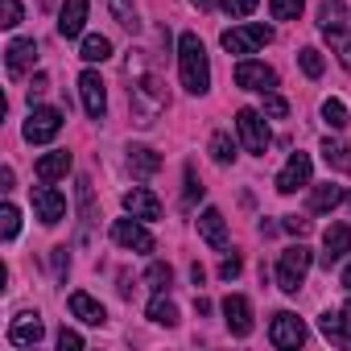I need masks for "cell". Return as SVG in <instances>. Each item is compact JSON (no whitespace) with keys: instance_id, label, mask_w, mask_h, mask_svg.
<instances>
[{"instance_id":"6da1fadb","label":"cell","mask_w":351,"mask_h":351,"mask_svg":"<svg viewBox=\"0 0 351 351\" xmlns=\"http://www.w3.org/2000/svg\"><path fill=\"white\" fill-rule=\"evenodd\" d=\"M178 71H182V87L191 95H207L211 91V62H207V50L195 34H182L178 38Z\"/></svg>"},{"instance_id":"7a4b0ae2","label":"cell","mask_w":351,"mask_h":351,"mask_svg":"<svg viewBox=\"0 0 351 351\" xmlns=\"http://www.w3.org/2000/svg\"><path fill=\"white\" fill-rule=\"evenodd\" d=\"M128 104H132V120H136L141 128H149V124H157L161 112L169 108V95H165L161 79H153V75H136L132 87H128Z\"/></svg>"},{"instance_id":"3957f363","label":"cell","mask_w":351,"mask_h":351,"mask_svg":"<svg viewBox=\"0 0 351 351\" xmlns=\"http://www.w3.org/2000/svg\"><path fill=\"white\" fill-rule=\"evenodd\" d=\"M310 265H314V256H310L306 244L285 248L281 261H277V285H281V293H298L302 281H306V273H310Z\"/></svg>"},{"instance_id":"277c9868","label":"cell","mask_w":351,"mask_h":351,"mask_svg":"<svg viewBox=\"0 0 351 351\" xmlns=\"http://www.w3.org/2000/svg\"><path fill=\"white\" fill-rule=\"evenodd\" d=\"M236 132H240V141H244V149L252 157H265L269 145H273L269 124H265V112H256V108H240L236 112Z\"/></svg>"},{"instance_id":"5b68a950","label":"cell","mask_w":351,"mask_h":351,"mask_svg":"<svg viewBox=\"0 0 351 351\" xmlns=\"http://www.w3.org/2000/svg\"><path fill=\"white\" fill-rule=\"evenodd\" d=\"M223 50L228 54H256L261 46L273 42V29L269 25H236V29H223Z\"/></svg>"},{"instance_id":"8992f818","label":"cell","mask_w":351,"mask_h":351,"mask_svg":"<svg viewBox=\"0 0 351 351\" xmlns=\"http://www.w3.org/2000/svg\"><path fill=\"white\" fill-rule=\"evenodd\" d=\"M62 132V112L58 108H34L25 120V141L29 145H46Z\"/></svg>"},{"instance_id":"52a82bcc","label":"cell","mask_w":351,"mask_h":351,"mask_svg":"<svg viewBox=\"0 0 351 351\" xmlns=\"http://www.w3.org/2000/svg\"><path fill=\"white\" fill-rule=\"evenodd\" d=\"M269 339H273V347H281V351H293V347H302V343H306V322H302L298 314L281 310V314H273Z\"/></svg>"},{"instance_id":"ba28073f","label":"cell","mask_w":351,"mask_h":351,"mask_svg":"<svg viewBox=\"0 0 351 351\" xmlns=\"http://www.w3.org/2000/svg\"><path fill=\"white\" fill-rule=\"evenodd\" d=\"M112 240L120 244V248H128V252H153V236H149V228H145V219H116L112 223Z\"/></svg>"},{"instance_id":"9c48e42d","label":"cell","mask_w":351,"mask_h":351,"mask_svg":"<svg viewBox=\"0 0 351 351\" xmlns=\"http://www.w3.org/2000/svg\"><path fill=\"white\" fill-rule=\"evenodd\" d=\"M236 87H244V91H273L277 87V71L256 62V58H244L236 66Z\"/></svg>"},{"instance_id":"30bf717a","label":"cell","mask_w":351,"mask_h":351,"mask_svg":"<svg viewBox=\"0 0 351 351\" xmlns=\"http://www.w3.org/2000/svg\"><path fill=\"white\" fill-rule=\"evenodd\" d=\"M42 335H46V322H42L38 310H21L9 322V343L13 347H34V343H42Z\"/></svg>"},{"instance_id":"8fae6325","label":"cell","mask_w":351,"mask_h":351,"mask_svg":"<svg viewBox=\"0 0 351 351\" xmlns=\"http://www.w3.org/2000/svg\"><path fill=\"white\" fill-rule=\"evenodd\" d=\"M79 95H83L87 116H91V120H104V112H108V91H104V79H99L95 71H83V75H79Z\"/></svg>"},{"instance_id":"7c38bea8","label":"cell","mask_w":351,"mask_h":351,"mask_svg":"<svg viewBox=\"0 0 351 351\" xmlns=\"http://www.w3.org/2000/svg\"><path fill=\"white\" fill-rule=\"evenodd\" d=\"M34 211H38V219L46 223V228H54V223H62V215H66V199L46 182V186H34Z\"/></svg>"},{"instance_id":"4fadbf2b","label":"cell","mask_w":351,"mask_h":351,"mask_svg":"<svg viewBox=\"0 0 351 351\" xmlns=\"http://www.w3.org/2000/svg\"><path fill=\"white\" fill-rule=\"evenodd\" d=\"M223 322H228V330H232L236 339L252 335V306H248L244 293H228V298H223Z\"/></svg>"},{"instance_id":"5bb4252c","label":"cell","mask_w":351,"mask_h":351,"mask_svg":"<svg viewBox=\"0 0 351 351\" xmlns=\"http://www.w3.org/2000/svg\"><path fill=\"white\" fill-rule=\"evenodd\" d=\"M347 25H351V13H347L343 0H322V5H318V29H322L330 42H339V38L347 34Z\"/></svg>"},{"instance_id":"9a60e30c","label":"cell","mask_w":351,"mask_h":351,"mask_svg":"<svg viewBox=\"0 0 351 351\" xmlns=\"http://www.w3.org/2000/svg\"><path fill=\"white\" fill-rule=\"evenodd\" d=\"M310 157L306 153H293L289 161H285V169L277 173V191L281 195H293V191H302V186H310Z\"/></svg>"},{"instance_id":"2e32d148","label":"cell","mask_w":351,"mask_h":351,"mask_svg":"<svg viewBox=\"0 0 351 351\" xmlns=\"http://www.w3.org/2000/svg\"><path fill=\"white\" fill-rule=\"evenodd\" d=\"M34 62H38V42H34V38H17V42H9V50H5V66H9L13 79H21Z\"/></svg>"},{"instance_id":"e0dca14e","label":"cell","mask_w":351,"mask_h":351,"mask_svg":"<svg viewBox=\"0 0 351 351\" xmlns=\"http://www.w3.org/2000/svg\"><path fill=\"white\" fill-rule=\"evenodd\" d=\"M124 211L136 215V219H145V223H153V219H161V199L153 191H145V186H132L124 195Z\"/></svg>"},{"instance_id":"ac0fdd59","label":"cell","mask_w":351,"mask_h":351,"mask_svg":"<svg viewBox=\"0 0 351 351\" xmlns=\"http://www.w3.org/2000/svg\"><path fill=\"white\" fill-rule=\"evenodd\" d=\"M347 252H351V228H347V223H330L326 236H322V265L330 269V265H339Z\"/></svg>"},{"instance_id":"d6986e66","label":"cell","mask_w":351,"mask_h":351,"mask_svg":"<svg viewBox=\"0 0 351 351\" xmlns=\"http://www.w3.org/2000/svg\"><path fill=\"white\" fill-rule=\"evenodd\" d=\"M199 236H203L211 248H228V223H223V211L207 207V211L199 215Z\"/></svg>"},{"instance_id":"ffe728a7","label":"cell","mask_w":351,"mask_h":351,"mask_svg":"<svg viewBox=\"0 0 351 351\" xmlns=\"http://www.w3.org/2000/svg\"><path fill=\"white\" fill-rule=\"evenodd\" d=\"M87 25V0H66L62 13H58V34L62 38H79Z\"/></svg>"},{"instance_id":"44dd1931","label":"cell","mask_w":351,"mask_h":351,"mask_svg":"<svg viewBox=\"0 0 351 351\" xmlns=\"http://www.w3.org/2000/svg\"><path fill=\"white\" fill-rule=\"evenodd\" d=\"M128 169L136 173V178H153V173L161 169V153H153L149 145H128Z\"/></svg>"},{"instance_id":"7402d4cb","label":"cell","mask_w":351,"mask_h":351,"mask_svg":"<svg viewBox=\"0 0 351 351\" xmlns=\"http://www.w3.org/2000/svg\"><path fill=\"white\" fill-rule=\"evenodd\" d=\"M71 314H75L79 322H87V326H104V322H108L104 306H99L91 293H71Z\"/></svg>"},{"instance_id":"603a6c76","label":"cell","mask_w":351,"mask_h":351,"mask_svg":"<svg viewBox=\"0 0 351 351\" xmlns=\"http://www.w3.org/2000/svg\"><path fill=\"white\" fill-rule=\"evenodd\" d=\"M66 173H71V153L66 149H54V153H46L38 161V178L42 182H58V178H66Z\"/></svg>"},{"instance_id":"cb8c5ba5","label":"cell","mask_w":351,"mask_h":351,"mask_svg":"<svg viewBox=\"0 0 351 351\" xmlns=\"http://www.w3.org/2000/svg\"><path fill=\"white\" fill-rule=\"evenodd\" d=\"M339 203H343V186H335V182H322V186L310 191V211H314V215H326V211H335Z\"/></svg>"},{"instance_id":"d4e9b609","label":"cell","mask_w":351,"mask_h":351,"mask_svg":"<svg viewBox=\"0 0 351 351\" xmlns=\"http://www.w3.org/2000/svg\"><path fill=\"white\" fill-rule=\"evenodd\" d=\"M318 330H322L330 343H351V322H347V314H335V310H326V314L318 318Z\"/></svg>"},{"instance_id":"484cf974","label":"cell","mask_w":351,"mask_h":351,"mask_svg":"<svg viewBox=\"0 0 351 351\" xmlns=\"http://www.w3.org/2000/svg\"><path fill=\"white\" fill-rule=\"evenodd\" d=\"M149 322H157V326H178V306H173L165 293H153V302H149Z\"/></svg>"},{"instance_id":"4316f807","label":"cell","mask_w":351,"mask_h":351,"mask_svg":"<svg viewBox=\"0 0 351 351\" xmlns=\"http://www.w3.org/2000/svg\"><path fill=\"white\" fill-rule=\"evenodd\" d=\"M79 58H83V62H104V58H112V42H108L104 34H87Z\"/></svg>"},{"instance_id":"83f0119b","label":"cell","mask_w":351,"mask_h":351,"mask_svg":"<svg viewBox=\"0 0 351 351\" xmlns=\"http://www.w3.org/2000/svg\"><path fill=\"white\" fill-rule=\"evenodd\" d=\"M108 9H112L116 25H124L128 34H136V29H141V13H136V5H132V0H108Z\"/></svg>"},{"instance_id":"f1b7e54d","label":"cell","mask_w":351,"mask_h":351,"mask_svg":"<svg viewBox=\"0 0 351 351\" xmlns=\"http://www.w3.org/2000/svg\"><path fill=\"white\" fill-rule=\"evenodd\" d=\"M322 161L326 165H335V169H343V173H351V145H339V141H322Z\"/></svg>"},{"instance_id":"f546056e","label":"cell","mask_w":351,"mask_h":351,"mask_svg":"<svg viewBox=\"0 0 351 351\" xmlns=\"http://www.w3.org/2000/svg\"><path fill=\"white\" fill-rule=\"evenodd\" d=\"M211 161H215V165H232V161H236V141H232L228 132H215V136H211Z\"/></svg>"},{"instance_id":"4dcf8cb0","label":"cell","mask_w":351,"mask_h":351,"mask_svg":"<svg viewBox=\"0 0 351 351\" xmlns=\"http://www.w3.org/2000/svg\"><path fill=\"white\" fill-rule=\"evenodd\" d=\"M17 232H21V211H17L13 203H5V207H0V236H5V240H17Z\"/></svg>"},{"instance_id":"1f68e13d","label":"cell","mask_w":351,"mask_h":351,"mask_svg":"<svg viewBox=\"0 0 351 351\" xmlns=\"http://www.w3.org/2000/svg\"><path fill=\"white\" fill-rule=\"evenodd\" d=\"M322 120L330 128H347V104L343 99H322Z\"/></svg>"},{"instance_id":"d6a6232c","label":"cell","mask_w":351,"mask_h":351,"mask_svg":"<svg viewBox=\"0 0 351 351\" xmlns=\"http://www.w3.org/2000/svg\"><path fill=\"white\" fill-rule=\"evenodd\" d=\"M145 281H149V285H153L157 293H165V289H169V281H173V269L157 261V265H149V273H145Z\"/></svg>"},{"instance_id":"836d02e7","label":"cell","mask_w":351,"mask_h":351,"mask_svg":"<svg viewBox=\"0 0 351 351\" xmlns=\"http://www.w3.org/2000/svg\"><path fill=\"white\" fill-rule=\"evenodd\" d=\"M269 13L273 21H293L302 13V0H269Z\"/></svg>"},{"instance_id":"e575fe53","label":"cell","mask_w":351,"mask_h":351,"mask_svg":"<svg viewBox=\"0 0 351 351\" xmlns=\"http://www.w3.org/2000/svg\"><path fill=\"white\" fill-rule=\"evenodd\" d=\"M298 62H302V71H306L310 79H318V75H322V66H326V62H322V54H318L314 46H306V50H298Z\"/></svg>"},{"instance_id":"d590c367","label":"cell","mask_w":351,"mask_h":351,"mask_svg":"<svg viewBox=\"0 0 351 351\" xmlns=\"http://www.w3.org/2000/svg\"><path fill=\"white\" fill-rule=\"evenodd\" d=\"M0 25H5V29L21 25V0H0Z\"/></svg>"},{"instance_id":"8d00e7d4","label":"cell","mask_w":351,"mask_h":351,"mask_svg":"<svg viewBox=\"0 0 351 351\" xmlns=\"http://www.w3.org/2000/svg\"><path fill=\"white\" fill-rule=\"evenodd\" d=\"M265 116H273V120H285V116H289V104H285L281 95L265 91Z\"/></svg>"},{"instance_id":"74e56055","label":"cell","mask_w":351,"mask_h":351,"mask_svg":"<svg viewBox=\"0 0 351 351\" xmlns=\"http://www.w3.org/2000/svg\"><path fill=\"white\" fill-rule=\"evenodd\" d=\"M219 5H223V13H228V17H248V13L261 5V0H219Z\"/></svg>"},{"instance_id":"f35d334b","label":"cell","mask_w":351,"mask_h":351,"mask_svg":"<svg viewBox=\"0 0 351 351\" xmlns=\"http://www.w3.org/2000/svg\"><path fill=\"white\" fill-rule=\"evenodd\" d=\"M240 269H244V261L232 252V256H223V265H219V277H223V281H236V277H240Z\"/></svg>"},{"instance_id":"ab89813d","label":"cell","mask_w":351,"mask_h":351,"mask_svg":"<svg viewBox=\"0 0 351 351\" xmlns=\"http://www.w3.org/2000/svg\"><path fill=\"white\" fill-rule=\"evenodd\" d=\"M79 347H83V335L62 326V330H58V351H79Z\"/></svg>"},{"instance_id":"60d3db41","label":"cell","mask_w":351,"mask_h":351,"mask_svg":"<svg viewBox=\"0 0 351 351\" xmlns=\"http://www.w3.org/2000/svg\"><path fill=\"white\" fill-rule=\"evenodd\" d=\"M199 199H203V186L195 178V165H186V203H199Z\"/></svg>"},{"instance_id":"b9f144b4","label":"cell","mask_w":351,"mask_h":351,"mask_svg":"<svg viewBox=\"0 0 351 351\" xmlns=\"http://www.w3.org/2000/svg\"><path fill=\"white\" fill-rule=\"evenodd\" d=\"M50 261H54V273H58V277H66V273H71V256H66V248H54V252H50Z\"/></svg>"},{"instance_id":"7bdbcfd3","label":"cell","mask_w":351,"mask_h":351,"mask_svg":"<svg viewBox=\"0 0 351 351\" xmlns=\"http://www.w3.org/2000/svg\"><path fill=\"white\" fill-rule=\"evenodd\" d=\"M285 232H293V236H306L310 232V219H298V215H285V223H281Z\"/></svg>"},{"instance_id":"ee69618b","label":"cell","mask_w":351,"mask_h":351,"mask_svg":"<svg viewBox=\"0 0 351 351\" xmlns=\"http://www.w3.org/2000/svg\"><path fill=\"white\" fill-rule=\"evenodd\" d=\"M339 66L351 71V38H339Z\"/></svg>"},{"instance_id":"f6af8a7d","label":"cell","mask_w":351,"mask_h":351,"mask_svg":"<svg viewBox=\"0 0 351 351\" xmlns=\"http://www.w3.org/2000/svg\"><path fill=\"white\" fill-rule=\"evenodd\" d=\"M42 91H46V75H34V87H29V104H34Z\"/></svg>"},{"instance_id":"bcb514c9","label":"cell","mask_w":351,"mask_h":351,"mask_svg":"<svg viewBox=\"0 0 351 351\" xmlns=\"http://www.w3.org/2000/svg\"><path fill=\"white\" fill-rule=\"evenodd\" d=\"M0 191H13V169H9V165L0 169Z\"/></svg>"},{"instance_id":"7dc6e473","label":"cell","mask_w":351,"mask_h":351,"mask_svg":"<svg viewBox=\"0 0 351 351\" xmlns=\"http://www.w3.org/2000/svg\"><path fill=\"white\" fill-rule=\"evenodd\" d=\"M191 5H195V9H211V5H215V0H191Z\"/></svg>"},{"instance_id":"c3c4849f","label":"cell","mask_w":351,"mask_h":351,"mask_svg":"<svg viewBox=\"0 0 351 351\" xmlns=\"http://www.w3.org/2000/svg\"><path fill=\"white\" fill-rule=\"evenodd\" d=\"M343 289H351V265L343 269Z\"/></svg>"},{"instance_id":"681fc988","label":"cell","mask_w":351,"mask_h":351,"mask_svg":"<svg viewBox=\"0 0 351 351\" xmlns=\"http://www.w3.org/2000/svg\"><path fill=\"white\" fill-rule=\"evenodd\" d=\"M343 314H347V322H351V302H347V310H343Z\"/></svg>"},{"instance_id":"f907efd6","label":"cell","mask_w":351,"mask_h":351,"mask_svg":"<svg viewBox=\"0 0 351 351\" xmlns=\"http://www.w3.org/2000/svg\"><path fill=\"white\" fill-rule=\"evenodd\" d=\"M347 207H351V195H347Z\"/></svg>"}]
</instances>
